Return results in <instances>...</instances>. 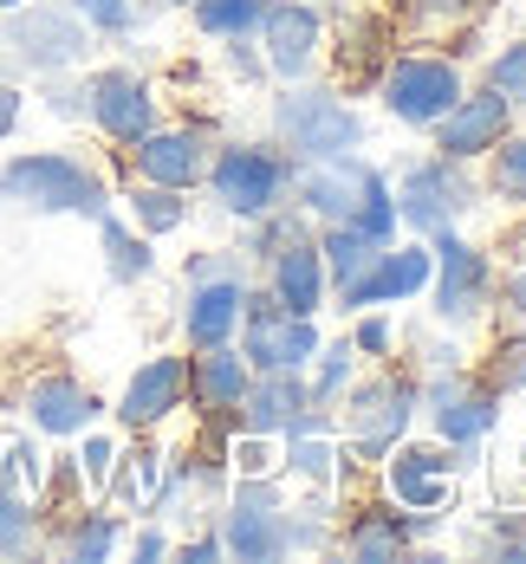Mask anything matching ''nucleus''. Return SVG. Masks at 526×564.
<instances>
[{
	"label": "nucleus",
	"mask_w": 526,
	"mask_h": 564,
	"mask_svg": "<svg viewBox=\"0 0 526 564\" xmlns=\"http://www.w3.org/2000/svg\"><path fill=\"white\" fill-rule=\"evenodd\" d=\"M247 383H254V364H247L240 350H228V344H208V350L189 364V390H195L202 409H240Z\"/></svg>",
	"instance_id": "24"
},
{
	"label": "nucleus",
	"mask_w": 526,
	"mask_h": 564,
	"mask_svg": "<svg viewBox=\"0 0 526 564\" xmlns=\"http://www.w3.org/2000/svg\"><path fill=\"white\" fill-rule=\"evenodd\" d=\"M117 539H124V525H117V512H85L72 532H65V552L78 564H98L117 552Z\"/></svg>",
	"instance_id": "32"
},
{
	"label": "nucleus",
	"mask_w": 526,
	"mask_h": 564,
	"mask_svg": "<svg viewBox=\"0 0 526 564\" xmlns=\"http://www.w3.org/2000/svg\"><path fill=\"white\" fill-rule=\"evenodd\" d=\"M436 247V318L442 325H468V318H481V305H487V292H494V260L481 253V247H468L455 240V227H442V234H429Z\"/></svg>",
	"instance_id": "6"
},
{
	"label": "nucleus",
	"mask_w": 526,
	"mask_h": 564,
	"mask_svg": "<svg viewBox=\"0 0 526 564\" xmlns=\"http://www.w3.org/2000/svg\"><path fill=\"white\" fill-rule=\"evenodd\" d=\"M319 260H325V280L345 292V285L377 260V240H371V234H357L351 221H325V234H319Z\"/></svg>",
	"instance_id": "26"
},
{
	"label": "nucleus",
	"mask_w": 526,
	"mask_h": 564,
	"mask_svg": "<svg viewBox=\"0 0 526 564\" xmlns=\"http://www.w3.org/2000/svg\"><path fill=\"white\" fill-rule=\"evenodd\" d=\"M487 156H494V175H487V182H494V195L526 208V137H520V143H507V137H501Z\"/></svg>",
	"instance_id": "33"
},
{
	"label": "nucleus",
	"mask_w": 526,
	"mask_h": 564,
	"mask_svg": "<svg viewBox=\"0 0 526 564\" xmlns=\"http://www.w3.org/2000/svg\"><path fill=\"white\" fill-rule=\"evenodd\" d=\"M0 202L26 208V215H85L98 221L111 208V188L105 175L65 150H33V156H13L0 170Z\"/></svg>",
	"instance_id": "1"
},
{
	"label": "nucleus",
	"mask_w": 526,
	"mask_h": 564,
	"mask_svg": "<svg viewBox=\"0 0 526 564\" xmlns=\"http://www.w3.org/2000/svg\"><path fill=\"white\" fill-rule=\"evenodd\" d=\"M487 0H416V13L422 20H468V13H481Z\"/></svg>",
	"instance_id": "41"
},
{
	"label": "nucleus",
	"mask_w": 526,
	"mask_h": 564,
	"mask_svg": "<svg viewBox=\"0 0 526 564\" xmlns=\"http://www.w3.org/2000/svg\"><path fill=\"white\" fill-rule=\"evenodd\" d=\"M273 467H280V460L267 448V435L247 429V442H234V474H273Z\"/></svg>",
	"instance_id": "39"
},
{
	"label": "nucleus",
	"mask_w": 526,
	"mask_h": 564,
	"mask_svg": "<svg viewBox=\"0 0 526 564\" xmlns=\"http://www.w3.org/2000/svg\"><path fill=\"white\" fill-rule=\"evenodd\" d=\"M364 175L371 170L357 156H332V163H312V170L299 175V195H305V208L319 221H351L357 202H364Z\"/></svg>",
	"instance_id": "23"
},
{
	"label": "nucleus",
	"mask_w": 526,
	"mask_h": 564,
	"mask_svg": "<svg viewBox=\"0 0 526 564\" xmlns=\"http://www.w3.org/2000/svg\"><path fill=\"white\" fill-rule=\"evenodd\" d=\"M13 7H20V0H0V13H13Z\"/></svg>",
	"instance_id": "47"
},
{
	"label": "nucleus",
	"mask_w": 526,
	"mask_h": 564,
	"mask_svg": "<svg viewBox=\"0 0 526 564\" xmlns=\"http://www.w3.org/2000/svg\"><path fill=\"white\" fill-rule=\"evenodd\" d=\"M40 545V512L20 487H0V558H26Z\"/></svg>",
	"instance_id": "28"
},
{
	"label": "nucleus",
	"mask_w": 526,
	"mask_h": 564,
	"mask_svg": "<svg viewBox=\"0 0 526 564\" xmlns=\"http://www.w3.org/2000/svg\"><path fill=\"white\" fill-rule=\"evenodd\" d=\"M429 267H436V253H429V247H397V253H390V247H377V260H371V267L339 292V299H345V312L416 299V292L429 285Z\"/></svg>",
	"instance_id": "12"
},
{
	"label": "nucleus",
	"mask_w": 526,
	"mask_h": 564,
	"mask_svg": "<svg viewBox=\"0 0 526 564\" xmlns=\"http://www.w3.org/2000/svg\"><path fill=\"white\" fill-rule=\"evenodd\" d=\"M111 467H117V442H111V435H92V429H85V448H78V474H85L92 487H105V480H111Z\"/></svg>",
	"instance_id": "38"
},
{
	"label": "nucleus",
	"mask_w": 526,
	"mask_h": 564,
	"mask_svg": "<svg viewBox=\"0 0 526 564\" xmlns=\"http://www.w3.org/2000/svg\"><path fill=\"white\" fill-rule=\"evenodd\" d=\"M357 350H390V325L384 318H364L357 325Z\"/></svg>",
	"instance_id": "45"
},
{
	"label": "nucleus",
	"mask_w": 526,
	"mask_h": 564,
	"mask_svg": "<svg viewBox=\"0 0 526 564\" xmlns=\"http://www.w3.org/2000/svg\"><path fill=\"white\" fill-rule=\"evenodd\" d=\"M267 260H273V299L287 305L292 318H312L319 299H325V260H319V240L287 234Z\"/></svg>",
	"instance_id": "17"
},
{
	"label": "nucleus",
	"mask_w": 526,
	"mask_h": 564,
	"mask_svg": "<svg viewBox=\"0 0 526 564\" xmlns=\"http://www.w3.org/2000/svg\"><path fill=\"white\" fill-rule=\"evenodd\" d=\"M404 545H409V519L404 512H390V507H364L357 519H351V532H345V552L351 558H364V564L397 558Z\"/></svg>",
	"instance_id": "25"
},
{
	"label": "nucleus",
	"mask_w": 526,
	"mask_h": 564,
	"mask_svg": "<svg viewBox=\"0 0 526 564\" xmlns=\"http://www.w3.org/2000/svg\"><path fill=\"white\" fill-rule=\"evenodd\" d=\"M273 123H280V143H287L299 163H332V156H357L364 143V123L345 98L332 91H287L273 105Z\"/></svg>",
	"instance_id": "3"
},
{
	"label": "nucleus",
	"mask_w": 526,
	"mask_h": 564,
	"mask_svg": "<svg viewBox=\"0 0 526 564\" xmlns=\"http://www.w3.org/2000/svg\"><path fill=\"white\" fill-rule=\"evenodd\" d=\"M163 7H195V0H163Z\"/></svg>",
	"instance_id": "49"
},
{
	"label": "nucleus",
	"mask_w": 526,
	"mask_h": 564,
	"mask_svg": "<svg viewBox=\"0 0 526 564\" xmlns=\"http://www.w3.org/2000/svg\"><path fill=\"white\" fill-rule=\"evenodd\" d=\"M520 480H526V442H520Z\"/></svg>",
	"instance_id": "48"
},
{
	"label": "nucleus",
	"mask_w": 526,
	"mask_h": 564,
	"mask_svg": "<svg viewBox=\"0 0 526 564\" xmlns=\"http://www.w3.org/2000/svg\"><path fill=\"white\" fill-rule=\"evenodd\" d=\"M487 85L507 98V105H526V46H507V53L487 65Z\"/></svg>",
	"instance_id": "37"
},
{
	"label": "nucleus",
	"mask_w": 526,
	"mask_h": 564,
	"mask_svg": "<svg viewBox=\"0 0 526 564\" xmlns=\"http://www.w3.org/2000/svg\"><path fill=\"white\" fill-rule=\"evenodd\" d=\"M462 460H449L442 448H390V494L409 512H436L449 507V480Z\"/></svg>",
	"instance_id": "18"
},
{
	"label": "nucleus",
	"mask_w": 526,
	"mask_h": 564,
	"mask_svg": "<svg viewBox=\"0 0 526 564\" xmlns=\"http://www.w3.org/2000/svg\"><path fill=\"white\" fill-rule=\"evenodd\" d=\"M240 357L254 364V370H305L312 364V350H319V332H312V318H292L287 305L267 292V299H254L247 292V305H240Z\"/></svg>",
	"instance_id": "5"
},
{
	"label": "nucleus",
	"mask_w": 526,
	"mask_h": 564,
	"mask_svg": "<svg viewBox=\"0 0 526 564\" xmlns=\"http://www.w3.org/2000/svg\"><path fill=\"white\" fill-rule=\"evenodd\" d=\"M390 195H397V215H404L416 234H442V227H455V215L468 208V182L455 175L449 156L404 170V182H397Z\"/></svg>",
	"instance_id": "10"
},
{
	"label": "nucleus",
	"mask_w": 526,
	"mask_h": 564,
	"mask_svg": "<svg viewBox=\"0 0 526 564\" xmlns=\"http://www.w3.org/2000/svg\"><path fill=\"white\" fill-rule=\"evenodd\" d=\"M455 98H462V72H455L449 58H397V65L384 72V111L397 117V123L429 130Z\"/></svg>",
	"instance_id": "8"
},
{
	"label": "nucleus",
	"mask_w": 526,
	"mask_h": 564,
	"mask_svg": "<svg viewBox=\"0 0 526 564\" xmlns=\"http://www.w3.org/2000/svg\"><path fill=\"white\" fill-rule=\"evenodd\" d=\"M182 395H189V357H150L117 395V422L124 429H157L170 409H182Z\"/></svg>",
	"instance_id": "15"
},
{
	"label": "nucleus",
	"mask_w": 526,
	"mask_h": 564,
	"mask_svg": "<svg viewBox=\"0 0 526 564\" xmlns=\"http://www.w3.org/2000/svg\"><path fill=\"white\" fill-rule=\"evenodd\" d=\"M429 415H436V435H442L449 448H468V442H481V435L501 422V395L449 370V377L429 390Z\"/></svg>",
	"instance_id": "14"
},
{
	"label": "nucleus",
	"mask_w": 526,
	"mask_h": 564,
	"mask_svg": "<svg viewBox=\"0 0 526 564\" xmlns=\"http://www.w3.org/2000/svg\"><path fill=\"white\" fill-rule=\"evenodd\" d=\"M240 305H247V280H195L189 285V344L208 350V344H228L240 325Z\"/></svg>",
	"instance_id": "22"
},
{
	"label": "nucleus",
	"mask_w": 526,
	"mask_h": 564,
	"mask_svg": "<svg viewBox=\"0 0 526 564\" xmlns=\"http://www.w3.org/2000/svg\"><path fill=\"white\" fill-rule=\"evenodd\" d=\"M26 415H33L40 435H85L98 422V395L85 383H72V377H40L26 390Z\"/></svg>",
	"instance_id": "21"
},
{
	"label": "nucleus",
	"mask_w": 526,
	"mask_h": 564,
	"mask_svg": "<svg viewBox=\"0 0 526 564\" xmlns=\"http://www.w3.org/2000/svg\"><path fill=\"white\" fill-rule=\"evenodd\" d=\"M130 215L143 234H175V227L189 221V202H182V188H163V182H143L137 195H130Z\"/></svg>",
	"instance_id": "30"
},
{
	"label": "nucleus",
	"mask_w": 526,
	"mask_h": 564,
	"mask_svg": "<svg viewBox=\"0 0 526 564\" xmlns=\"http://www.w3.org/2000/svg\"><path fill=\"white\" fill-rule=\"evenodd\" d=\"M260 33H267V72L273 78H305L312 72V58H319V13L305 0H273Z\"/></svg>",
	"instance_id": "16"
},
{
	"label": "nucleus",
	"mask_w": 526,
	"mask_h": 564,
	"mask_svg": "<svg viewBox=\"0 0 526 564\" xmlns=\"http://www.w3.org/2000/svg\"><path fill=\"white\" fill-rule=\"evenodd\" d=\"M222 552L247 564H267V558H287L292 552V512L280 507H228L222 512Z\"/></svg>",
	"instance_id": "20"
},
{
	"label": "nucleus",
	"mask_w": 526,
	"mask_h": 564,
	"mask_svg": "<svg viewBox=\"0 0 526 564\" xmlns=\"http://www.w3.org/2000/svg\"><path fill=\"white\" fill-rule=\"evenodd\" d=\"M507 123H514V105L487 85V91H462L429 130H436V150H442L449 163H474V156H487V150L507 137Z\"/></svg>",
	"instance_id": "9"
},
{
	"label": "nucleus",
	"mask_w": 526,
	"mask_h": 564,
	"mask_svg": "<svg viewBox=\"0 0 526 564\" xmlns=\"http://www.w3.org/2000/svg\"><path fill=\"white\" fill-rule=\"evenodd\" d=\"M208 188H215V202H222L228 215L260 221V215L280 208V195L292 188V163L287 156H273V150L240 143V150H222V156L208 163Z\"/></svg>",
	"instance_id": "4"
},
{
	"label": "nucleus",
	"mask_w": 526,
	"mask_h": 564,
	"mask_svg": "<svg viewBox=\"0 0 526 564\" xmlns=\"http://www.w3.org/2000/svg\"><path fill=\"white\" fill-rule=\"evenodd\" d=\"M357 234H371L377 247H390V234H397V195H390V182L371 170L364 175V202H357V215H351Z\"/></svg>",
	"instance_id": "31"
},
{
	"label": "nucleus",
	"mask_w": 526,
	"mask_h": 564,
	"mask_svg": "<svg viewBox=\"0 0 526 564\" xmlns=\"http://www.w3.org/2000/svg\"><path fill=\"white\" fill-rule=\"evenodd\" d=\"M137 558H163V532H143L137 539Z\"/></svg>",
	"instance_id": "46"
},
{
	"label": "nucleus",
	"mask_w": 526,
	"mask_h": 564,
	"mask_svg": "<svg viewBox=\"0 0 526 564\" xmlns=\"http://www.w3.org/2000/svg\"><path fill=\"white\" fill-rule=\"evenodd\" d=\"M72 13L92 26V33H130L137 26V13H143V0H72Z\"/></svg>",
	"instance_id": "35"
},
{
	"label": "nucleus",
	"mask_w": 526,
	"mask_h": 564,
	"mask_svg": "<svg viewBox=\"0 0 526 564\" xmlns=\"http://www.w3.org/2000/svg\"><path fill=\"white\" fill-rule=\"evenodd\" d=\"M117 500H130V507L157 500V454H130V467L117 474Z\"/></svg>",
	"instance_id": "36"
},
{
	"label": "nucleus",
	"mask_w": 526,
	"mask_h": 564,
	"mask_svg": "<svg viewBox=\"0 0 526 564\" xmlns=\"http://www.w3.org/2000/svg\"><path fill=\"white\" fill-rule=\"evenodd\" d=\"M20 105H26V98H20V85H7V78H0V137H13V123H20Z\"/></svg>",
	"instance_id": "44"
},
{
	"label": "nucleus",
	"mask_w": 526,
	"mask_h": 564,
	"mask_svg": "<svg viewBox=\"0 0 526 564\" xmlns=\"http://www.w3.org/2000/svg\"><path fill=\"white\" fill-rule=\"evenodd\" d=\"M312 357H319V377H312V390L305 395H312V409H325V402H339L345 383H351V344H332V350L319 344Z\"/></svg>",
	"instance_id": "34"
},
{
	"label": "nucleus",
	"mask_w": 526,
	"mask_h": 564,
	"mask_svg": "<svg viewBox=\"0 0 526 564\" xmlns=\"http://www.w3.org/2000/svg\"><path fill=\"white\" fill-rule=\"evenodd\" d=\"M267 7L273 0H195V26L215 33V40H240L267 20Z\"/></svg>",
	"instance_id": "29"
},
{
	"label": "nucleus",
	"mask_w": 526,
	"mask_h": 564,
	"mask_svg": "<svg viewBox=\"0 0 526 564\" xmlns=\"http://www.w3.org/2000/svg\"><path fill=\"white\" fill-rule=\"evenodd\" d=\"M85 111H92V123H98L111 143H124V150L157 130V98H150V85H143L137 72H98V78L85 85Z\"/></svg>",
	"instance_id": "11"
},
{
	"label": "nucleus",
	"mask_w": 526,
	"mask_h": 564,
	"mask_svg": "<svg viewBox=\"0 0 526 564\" xmlns=\"http://www.w3.org/2000/svg\"><path fill=\"white\" fill-rule=\"evenodd\" d=\"M409 409H416V383H404V377H377V383L351 390V402H345L351 448L364 454V460H384V454L404 442Z\"/></svg>",
	"instance_id": "7"
},
{
	"label": "nucleus",
	"mask_w": 526,
	"mask_h": 564,
	"mask_svg": "<svg viewBox=\"0 0 526 564\" xmlns=\"http://www.w3.org/2000/svg\"><path fill=\"white\" fill-rule=\"evenodd\" d=\"M7 20V33H0V46H7V65L13 72H33V78H58V72H72L78 58L92 53V26L78 20V13H65L53 0H20L13 13H0Z\"/></svg>",
	"instance_id": "2"
},
{
	"label": "nucleus",
	"mask_w": 526,
	"mask_h": 564,
	"mask_svg": "<svg viewBox=\"0 0 526 564\" xmlns=\"http://www.w3.org/2000/svg\"><path fill=\"white\" fill-rule=\"evenodd\" d=\"M494 383H501V390H526V344L507 350V370H494Z\"/></svg>",
	"instance_id": "43"
},
{
	"label": "nucleus",
	"mask_w": 526,
	"mask_h": 564,
	"mask_svg": "<svg viewBox=\"0 0 526 564\" xmlns=\"http://www.w3.org/2000/svg\"><path fill=\"white\" fill-rule=\"evenodd\" d=\"M130 156H137V175L143 182H163V188H182L189 195L208 175V137L202 130H150V137L130 143Z\"/></svg>",
	"instance_id": "13"
},
{
	"label": "nucleus",
	"mask_w": 526,
	"mask_h": 564,
	"mask_svg": "<svg viewBox=\"0 0 526 564\" xmlns=\"http://www.w3.org/2000/svg\"><path fill=\"white\" fill-rule=\"evenodd\" d=\"M305 409H312V395L299 383V370H254V383L240 395V422L254 435H287Z\"/></svg>",
	"instance_id": "19"
},
{
	"label": "nucleus",
	"mask_w": 526,
	"mask_h": 564,
	"mask_svg": "<svg viewBox=\"0 0 526 564\" xmlns=\"http://www.w3.org/2000/svg\"><path fill=\"white\" fill-rule=\"evenodd\" d=\"M46 105H53V117H85V85H53Z\"/></svg>",
	"instance_id": "42"
},
{
	"label": "nucleus",
	"mask_w": 526,
	"mask_h": 564,
	"mask_svg": "<svg viewBox=\"0 0 526 564\" xmlns=\"http://www.w3.org/2000/svg\"><path fill=\"white\" fill-rule=\"evenodd\" d=\"M98 234H105V267H111L117 285H137L150 267H157V253H150V240L143 234H130V227L117 221L111 208L98 215Z\"/></svg>",
	"instance_id": "27"
},
{
	"label": "nucleus",
	"mask_w": 526,
	"mask_h": 564,
	"mask_svg": "<svg viewBox=\"0 0 526 564\" xmlns=\"http://www.w3.org/2000/svg\"><path fill=\"white\" fill-rule=\"evenodd\" d=\"M195 280H247V260L240 253H208V260H189V285Z\"/></svg>",
	"instance_id": "40"
}]
</instances>
